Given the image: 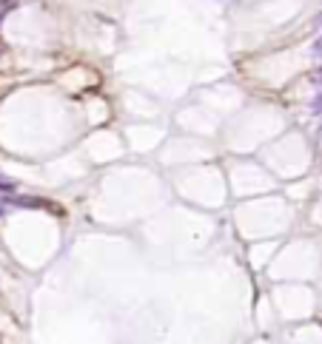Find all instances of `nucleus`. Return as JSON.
<instances>
[{
    "instance_id": "obj_1",
    "label": "nucleus",
    "mask_w": 322,
    "mask_h": 344,
    "mask_svg": "<svg viewBox=\"0 0 322 344\" xmlns=\"http://www.w3.org/2000/svg\"><path fill=\"white\" fill-rule=\"evenodd\" d=\"M12 205H20V208H49V202L43 199H31V197H17V199H9Z\"/></svg>"
},
{
    "instance_id": "obj_2",
    "label": "nucleus",
    "mask_w": 322,
    "mask_h": 344,
    "mask_svg": "<svg viewBox=\"0 0 322 344\" xmlns=\"http://www.w3.org/2000/svg\"><path fill=\"white\" fill-rule=\"evenodd\" d=\"M17 188V185H14V179H9V177H3V174H0V190H3V194H9V190H14Z\"/></svg>"
},
{
    "instance_id": "obj_3",
    "label": "nucleus",
    "mask_w": 322,
    "mask_h": 344,
    "mask_svg": "<svg viewBox=\"0 0 322 344\" xmlns=\"http://www.w3.org/2000/svg\"><path fill=\"white\" fill-rule=\"evenodd\" d=\"M0 216H3V208H0Z\"/></svg>"
}]
</instances>
